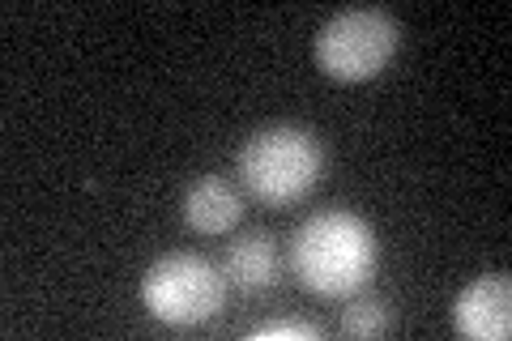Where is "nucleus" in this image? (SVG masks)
Instances as JSON below:
<instances>
[{
    "label": "nucleus",
    "mask_w": 512,
    "mask_h": 341,
    "mask_svg": "<svg viewBox=\"0 0 512 341\" xmlns=\"http://www.w3.org/2000/svg\"><path fill=\"white\" fill-rule=\"evenodd\" d=\"M295 278L320 299H350L376 273V235L350 209L312 214L291 239Z\"/></svg>",
    "instance_id": "nucleus-1"
},
{
    "label": "nucleus",
    "mask_w": 512,
    "mask_h": 341,
    "mask_svg": "<svg viewBox=\"0 0 512 341\" xmlns=\"http://www.w3.org/2000/svg\"><path fill=\"white\" fill-rule=\"evenodd\" d=\"M453 329L470 341L512 337V282L508 273H483L453 299Z\"/></svg>",
    "instance_id": "nucleus-5"
},
{
    "label": "nucleus",
    "mask_w": 512,
    "mask_h": 341,
    "mask_svg": "<svg viewBox=\"0 0 512 341\" xmlns=\"http://www.w3.org/2000/svg\"><path fill=\"white\" fill-rule=\"evenodd\" d=\"M227 295V278L197 252H171L154 261L141 278V303L158 324L171 329H192L205 324Z\"/></svg>",
    "instance_id": "nucleus-4"
},
{
    "label": "nucleus",
    "mask_w": 512,
    "mask_h": 341,
    "mask_svg": "<svg viewBox=\"0 0 512 341\" xmlns=\"http://www.w3.org/2000/svg\"><path fill=\"white\" fill-rule=\"evenodd\" d=\"M389 329H393V312H389L384 299H372V295L350 299V307L342 312V333L346 337H380Z\"/></svg>",
    "instance_id": "nucleus-8"
},
{
    "label": "nucleus",
    "mask_w": 512,
    "mask_h": 341,
    "mask_svg": "<svg viewBox=\"0 0 512 341\" xmlns=\"http://www.w3.org/2000/svg\"><path fill=\"white\" fill-rule=\"evenodd\" d=\"M278 265H282V256H278L274 235L248 231L231 239L227 261H222V278L235 282L239 290H269L278 282Z\"/></svg>",
    "instance_id": "nucleus-7"
},
{
    "label": "nucleus",
    "mask_w": 512,
    "mask_h": 341,
    "mask_svg": "<svg viewBox=\"0 0 512 341\" xmlns=\"http://www.w3.org/2000/svg\"><path fill=\"white\" fill-rule=\"evenodd\" d=\"M248 337H252V341H269V337H291V341H316L320 333L312 329V324H303V320H274V324H261V329H252Z\"/></svg>",
    "instance_id": "nucleus-9"
},
{
    "label": "nucleus",
    "mask_w": 512,
    "mask_h": 341,
    "mask_svg": "<svg viewBox=\"0 0 512 341\" xmlns=\"http://www.w3.org/2000/svg\"><path fill=\"white\" fill-rule=\"evenodd\" d=\"M244 218V197L222 175H201L184 192V222L201 235H227Z\"/></svg>",
    "instance_id": "nucleus-6"
},
{
    "label": "nucleus",
    "mask_w": 512,
    "mask_h": 341,
    "mask_svg": "<svg viewBox=\"0 0 512 341\" xmlns=\"http://www.w3.org/2000/svg\"><path fill=\"white\" fill-rule=\"evenodd\" d=\"M325 171V145L299 124H269L239 150V180L261 205H295Z\"/></svg>",
    "instance_id": "nucleus-2"
},
{
    "label": "nucleus",
    "mask_w": 512,
    "mask_h": 341,
    "mask_svg": "<svg viewBox=\"0 0 512 341\" xmlns=\"http://www.w3.org/2000/svg\"><path fill=\"white\" fill-rule=\"evenodd\" d=\"M402 43V22L384 9H346L316 30V64L333 81H372Z\"/></svg>",
    "instance_id": "nucleus-3"
}]
</instances>
